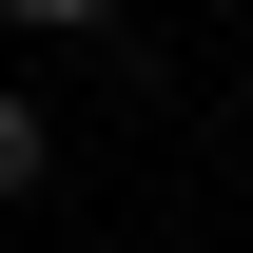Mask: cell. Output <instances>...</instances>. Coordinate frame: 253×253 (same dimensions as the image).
Segmentation results:
<instances>
[{
	"instance_id": "cell-1",
	"label": "cell",
	"mask_w": 253,
	"mask_h": 253,
	"mask_svg": "<svg viewBox=\"0 0 253 253\" xmlns=\"http://www.w3.org/2000/svg\"><path fill=\"white\" fill-rule=\"evenodd\" d=\"M39 175H59V117H39V97H20V78H0V214H20V195H39Z\"/></svg>"
},
{
	"instance_id": "cell-2",
	"label": "cell",
	"mask_w": 253,
	"mask_h": 253,
	"mask_svg": "<svg viewBox=\"0 0 253 253\" xmlns=\"http://www.w3.org/2000/svg\"><path fill=\"white\" fill-rule=\"evenodd\" d=\"M0 20H39V39H59V20H117V0H0Z\"/></svg>"
}]
</instances>
